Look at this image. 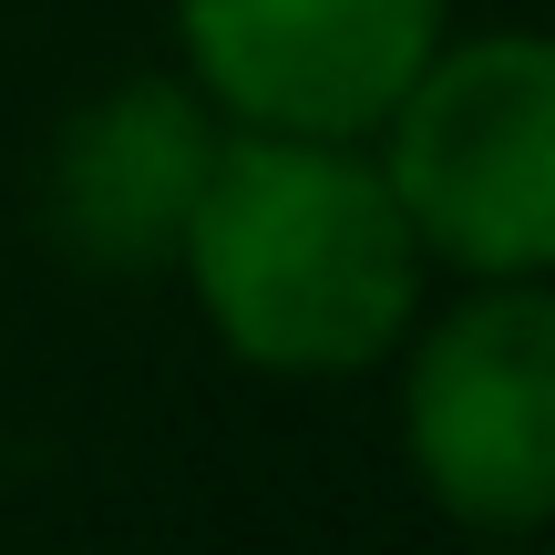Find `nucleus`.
Wrapping results in <instances>:
<instances>
[{
	"label": "nucleus",
	"instance_id": "20e7f679",
	"mask_svg": "<svg viewBox=\"0 0 555 555\" xmlns=\"http://www.w3.org/2000/svg\"><path fill=\"white\" fill-rule=\"evenodd\" d=\"M442 31L453 0H176L185 82L247 134L371 144Z\"/></svg>",
	"mask_w": 555,
	"mask_h": 555
},
{
	"label": "nucleus",
	"instance_id": "39448f33",
	"mask_svg": "<svg viewBox=\"0 0 555 555\" xmlns=\"http://www.w3.org/2000/svg\"><path fill=\"white\" fill-rule=\"evenodd\" d=\"M217 144H227V114L185 73H134L82 93L41 155V237L82 278L176 268L185 217L217 176Z\"/></svg>",
	"mask_w": 555,
	"mask_h": 555
},
{
	"label": "nucleus",
	"instance_id": "f03ea898",
	"mask_svg": "<svg viewBox=\"0 0 555 555\" xmlns=\"http://www.w3.org/2000/svg\"><path fill=\"white\" fill-rule=\"evenodd\" d=\"M371 155L433 268L555 278V31H442Z\"/></svg>",
	"mask_w": 555,
	"mask_h": 555
},
{
	"label": "nucleus",
	"instance_id": "7ed1b4c3",
	"mask_svg": "<svg viewBox=\"0 0 555 555\" xmlns=\"http://www.w3.org/2000/svg\"><path fill=\"white\" fill-rule=\"evenodd\" d=\"M391 360L422 494L474 535H555V278H474Z\"/></svg>",
	"mask_w": 555,
	"mask_h": 555
},
{
	"label": "nucleus",
	"instance_id": "423d86ee",
	"mask_svg": "<svg viewBox=\"0 0 555 555\" xmlns=\"http://www.w3.org/2000/svg\"><path fill=\"white\" fill-rule=\"evenodd\" d=\"M535 555H555V545H535Z\"/></svg>",
	"mask_w": 555,
	"mask_h": 555
},
{
	"label": "nucleus",
	"instance_id": "f257e3e1",
	"mask_svg": "<svg viewBox=\"0 0 555 555\" xmlns=\"http://www.w3.org/2000/svg\"><path fill=\"white\" fill-rule=\"evenodd\" d=\"M206 330L268 380H360L412 339L422 258L371 144L227 124L176 247Z\"/></svg>",
	"mask_w": 555,
	"mask_h": 555
}]
</instances>
